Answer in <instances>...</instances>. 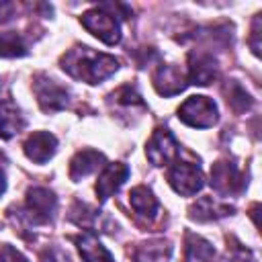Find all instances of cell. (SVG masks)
Wrapping results in <instances>:
<instances>
[{
	"mask_svg": "<svg viewBox=\"0 0 262 262\" xmlns=\"http://www.w3.org/2000/svg\"><path fill=\"white\" fill-rule=\"evenodd\" d=\"M57 209V199L49 188H31L27 194V207H25V217L29 219V223L39 225V223H47Z\"/></svg>",
	"mask_w": 262,
	"mask_h": 262,
	"instance_id": "obj_5",
	"label": "cell"
},
{
	"mask_svg": "<svg viewBox=\"0 0 262 262\" xmlns=\"http://www.w3.org/2000/svg\"><path fill=\"white\" fill-rule=\"evenodd\" d=\"M25 154L29 160L37 162V164H45L57 149V139L55 135H51L49 131H35L27 137L25 145H23Z\"/></svg>",
	"mask_w": 262,
	"mask_h": 262,
	"instance_id": "obj_11",
	"label": "cell"
},
{
	"mask_svg": "<svg viewBox=\"0 0 262 262\" xmlns=\"http://www.w3.org/2000/svg\"><path fill=\"white\" fill-rule=\"evenodd\" d=\"M82 25H84L92 35H96L102 43H106V45H117V43L121 41V27H119V20L115 18V14L106 12L102 6L84 12V14H82Z\"/></svg>",
	"mask_w": 262,
	"mask_h": 262,
	"instance_id": "obj_4",
	"label": "cell"
},
{
	"mask_svg": "<svg viewBox=\"0 0 262 262\" xmlns=\"http://www.w3.org/2000/svg\"><path fill=\"white\" fill-rule=\"evenodd\" d=\"M225 96H227V104H229L233 111H237V113L250 108V104H252L248 92H246L239 84H235V82H231V84L225 88Z\"/></svg>",
	"mask_w": 262,
	"mask_h": 262,
	"instance_id": "obj_21",
	"label": "cell"
},
{
	"mask_svg": "<svg viewBox=\"0 0 262 262\" xmlns=\"http://www.w3.org/2000/svg\"><path fill=\"white\" fill-rule=\"evenodd\" d=\"M35 94H37V102L45 113H57L61 108L68 106L70 100V92L59 86L55 80L47 78V76H37L35 78Z\"/></svg>",
	"mask_w": 262,
	"mask_h": 262,
	"instance_id": "obj_6",
	"label": "cell"
},
{
	"mask_svg": "<svg viewBox=\"0 0 262 262\" xmlns=\"http://www.w3.org/2000/svg\"><path fill=\"white\" fill-rule=\"evenodd\" d=\"M188 211H190V219H194V221H213V219L229 215L233 209L229 205L219 203L213 196H201Z\"/></svg>",
	"mask_w": 262,
	"mask_h": 262,
	"instance_id": "obj_17",
	"label": "cell"
},
{
	"mask_svg": "<svg viewBox=\"0 0 262 262\" xmlns=\"http://www.w3.org/2000/svg\"><path fill=\"white\" fill-rule=\"evenodd\" d=\"M211 186L217 194L229 196V194H237L244 188V178L235 164L227 160H219L211 166Z\"/></svg>",
	"mask_w": 262,
	"mask_h": 262,
	"instance_id": "obj_8",
	"label": "cell"
},
{
	"mask_svg": "<svg viewBox=\"0 0 262 262\" xmlns=\"http://www.w3.org/2000/svg\"><path fill=\"white\" fill-rule=\"evenodd\" d=\"M129 203H131L133 211H135L139 217H143V219H147V221H151V219L158 217L160 205H158L154 192H151L147 186H135V188L129 192Z\"/></svg>",
	"mask_w": 262,
	"mask_h": 262,
	"instance_id": "obj_16",
	"label": "cell"
},
{
	"mask_svg": "<svg viewBox=\"0 0 262 262\" xmlns=\"http://www.w3.org/2000/svg\"><path fill=\"white\" fill-rule=\"evenodd\" d=\"M27 121L20 108L12 100H2L0 102V137L8 139L25 129Z\"/></svg>",
	"mask_w": 262,
	"mask_h": 262,
	"instance_id": "obj_14",
	"label": "cell"
},
{
	"mask_svg": "<svg viewBox=\"0 0 262 262\" xmlns=\"http://www.w3.org/2000/svg\"><path fill=\"white\" fill-rule=\"evenodd\" d=\"M172 254V246L166 239H149L135 248L133 260L135 262H168Z\"/></svg>",
	"mask_w": 262,
	"mask_h": 262,
	"instance_id": "obj_18",
	"label": "cell"
},
{
	"mask_svg": "<svg viewBox=\"0 0 262 262\" xmlns=\"http://www.w3.org/2000/svg\"><path fill=\"white\" fill-rule=\"evenodd\" d=\"M129 178V166L127 164H121V162H113V164H106L102 174L98 176L96 180V194H98V201L104 203L108 196H113L123 184L125 180Z\"/></svg>",
	"mask_w": 262,
	"mask_h": 262,
	"instance_id": "obj_9",
	"label": "cell"
},
{
	"mask_svg": "<svg viewBox=\"0 0 262 262\" xmlns=\"http://www.w3.org/2000/svg\"><path fill=\"white\" fill-rule=\"evenodd\" d=\"M213 254L215 250L207 239L192 233L186 235V262H211Z\"/></svg>",
	"mask_w": 262,
	"mask_h": 262,
	"instance_id": "obj_19",
	"label": "cell"
},
{
	"mask_svg": "<svg viewBox=\"0 0 262 262\" xmlns=\"http://www.w3.org/2000/svg\"><path fill=\"white\" fill-rule=\"evenodd\" d=\"M145 156L154 166H168L170 162H174L178 156V143L174 135L164 127L156 129L147 141Z\"/></svg>",
	"mask_w": 262,
	"mask_h": 262,
	"instance_id": "obj_7",
	"label": "cell"
},
{
	"mask_svg": "<svg viewBox=\"0 0 262 262\" xmlns=\"http://www.w3.org/2000/svg\"><path fill=\"white\" fill-rule=\"evenodd\" d=\"M6 190V178H4V172L0 170V194Z\"/></svg>",
	"mask_w": 262,
	"mask_h": 262,
	"instance_id": "obj_24",
	"label": "cell"
},
{
	"mask_svg": "<svg viewBox=\"0 0 262 262\" xmlns=\"http://www.w3.org/2000/svg\"><path fill=\"white\" fill-rule=\"evenodd\" d=\"M186 76L178 66H160L154 74V86L162 96H174L184 90Z\"/></svg>",
	"mask_w": 262,
	"mask_h": 262,
	"instance_id": "obj_12",
	"label": "cell"
},
{
	"mask_svg": "<svg viewBox=\"0 0 262 262\" xmlns=\"http://www.w3.org/2000/svg\"><path fill=\"white\" fill-rule=\"evenodd\" d=\"M104 164V156L96 149H82L70 160V178L72 180H82L88 174L96 172Z\"/></svg>",
	"mask_w": 262,
	"mask_h": 262,
	"instance_id": "obj_13",
	"label": "cell"
},
{
	"mask_svg": "<svg viewBox=\"0 0 262 262\" xmlns=\"http://www.w3.org/2000/svg\"><path fill=\"white\" fill-rule=\"evenodd\" d=\"M61 68L76 80L98 84L113 76L119 68V61L113 55L98 53L90 47H74L61 57Z\"/></svg>",
	"mask_w": 262,
	"mask_h": 262,
	"instance_id": "obj_1",
	"label": "cell"
},
{
	"mask_svg": "<svg viewBox=\"0 0 262 262\" xmlns=\"http://www.w3.org/2000/svg\"><path fill=\"white\" fill-rule=\"evenodd\" d=\"M168 182L170 186L182 194V196H192L196 194L203 184H205V176L203 170L196 162H184V160H176L170 168H168Z\"/></svg>",
	"mask_w": 262,
	"mask_h": 262,
	"instance_id": "obj_3",
	"label": "cell"
},
{
	"mask_svg": "<svg viewBox=\"0 0 262 262\" xmlns=\"http://www.w3.org/2000/svg\"><path fill=\"white\" fill-rule=\"evenodd\" d=\"M178 119L196 129L213 127L217 123V104L209 96H188L178 108Z\"/></svg>",
	"mask_w": 262,
	"mask_h": 262,
	"instance_id": "obj_2",
	"label": "cell"
},
{
	"mask_svg": "<svg viewBox=\"0 0 262 262\" xmlns=\"http://www.w3.org/2000/svg\"><path fill=\"white\" fill-rule=\"evenodd\" d=\"M0 262H29L18 250H14L12 246H2L0 248Z\"/></svg>",
	"mask_w": 262,
	"mask_h": 262,
	"instance_id": "obj_22",
	"label": "cell"
},
{
	"mask_svg": "<svg viewBox=\"0 0 262 262\" xmlns=\"http://www.w3.org/2000/svg\"><path fill=\"white\" fill-rule=\"evenodd\" d=\"M74 242H76V246H78L80 256H82L84 262H115L113 256H111V252L98 242V237L94 233L86 231V233L74 237Z\"/></svg>",
	"mask_w": 262,
	"mask_h": 262,
	"instance_id": "obj_15",
	"label": "cell"
},
{
	"mask_svg": "<svg viewBox=\"0 0 262 262\" xmlns=\"http://www.w3.org/2000/svg\"><path fill=\"white\" fill-rule=\"evenodd\" d=\"M12 12H14V4L12 2H0V23L10 20Z\"/></svg>",
	"mask_w": 262,
	"mask_h": 262,
	"instance_id": "obj_23",
	"label": "cell"
},
{
	"mask_svg": "<svg viewBox=\"0 0 262 262\" xmlns=\"http://www.w3.org/2000/svg\"><path fill=\"white\" fill-rule=\"evenodd\" d=\"M27 55V43L20 33L4 31L0 33V57H20Z\"/></svg>",
	"mask_w": 262,
	"mask_h": 262,
	"instance_id": "obj_20",
	"label": "cell"
},
{
	"mask_svg": "<svg viewBox=\"0 0 262 262\" xmlns=\"http://www.w3.org/2000/svg\"><path fill=\"white\" fill-rule=\"evenodd\" d=\"M215 78H217V63L213 55L203 53V51H192L188 55V74H186L188 84L207 86Z\"/></svg>",
	"mask_w": 262,
	"mask_h": 262,
	"instance_id": "obj_10",
	"label": "cell"
}]
</instances>
